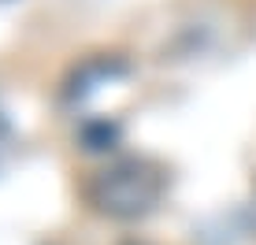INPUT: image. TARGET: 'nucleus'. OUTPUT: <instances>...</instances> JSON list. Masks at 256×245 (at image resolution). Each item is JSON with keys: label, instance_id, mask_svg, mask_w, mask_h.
Listing matches in <instances>:
<instances>
[{"label": "nucleus", "instance_id": "3", "mask_svg": "<svg viewBox=\"0 0 256 245\" xmlns=\"http://www.w3.org/2000/svg\"><path fill=\"white\" fill-rule=\"evenodd\" d=\"M82 148H90V152H104V148H116L119 142V126L116 122H108V119H93V122H86L82 126Z\"/></svg>", "mask_w": 256, "mask_h": 245}, {"label": "nucleus", "instance_id": "4", "mask_svg": "<svg viewBox=\"0 0 256 245\" xmlns=\"http://www.w3.org/2000/svg\"><path fill=\"white\" fill-rule=\"evenodd\" d=\"M0 126H4V122H0Z\"/></svg>", "mask_w": 256, "mask_h": 245}, {"label": "nucleus", "instance_id": "1", "mask_svg": "<svg viewBox=\"0 0 256 245\" xmlns=\"http://www.w3.org/2000/svg\"><path fill=\"white\" fill-rule=\"evenodd\" d=\"M164 182H167L164 171L152 160L130 156V160H119L112 168L96 171L86 197L108 220H141V216H148L160 204Z\"/></svg>", "mask_w": 256, "mask_h": 245}, {"label": "nucleus", "instance_id": "2", "mask_svg": "<svg viewBox=\"0 0 256 245\" xmlns=\"http://www.w3.org/2000/svg\"><path fill=\"white\" fill-rule=\"evenodd\" d=\"M119 74H126V64H122V60H116V56L90 60V64H82L70 74V82L64 90V100H86L90 93H96L100 86H108L112 78H119Z\"/></svg>", "mask_w": 256, "mask_h": 245}]
</instances>
